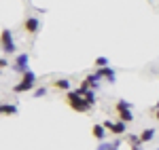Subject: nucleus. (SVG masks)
<instances>
[{
  "instance_id": "obj_20",
  "label": "nucleus",
  "mask_w": 159,
  "mask_h": 150,
  "mask_svg": "<svg viewBox=\"0 0 159 150\" xmlns=\"http://www.w3.org/2000/svg\"><path fill=\"white\" fill-rule=\"evenodd\" d=\"M157 150H159V148H157Z\"/></svg>"
},
{
  "instance_id": "obj_15",
  "label": "nucleus",
  "mask_w": 159,
  "mask_h": 150,
  "mask_svg": "<svg viewBox=\"0 0 159 150\" xmlns=\"http://www.w3.org/2000/svg\"><path fill=\"white\" fill-rule=\"evenodd\" d=\"M117 110H119V112H121V110H129V104H127L125 100H119V104H117Z\"/></svg>"
},
{
  "instance_id": "obj_4",
  "label": "nucleus",
  "mask_w": 159,
  "mask_h": 150,
  "mask_svg": "<svg viewBox=\"0 0 159 150\" xmlns=\"http://www.w3.org/2000/svg\"><path fill=\"white\" fill-rule=\"evenodd\" d=\"M24 28H25V32H28V34H32V36H34V34L38 32V28H40L38 17H28V19L24 21Z\"/></svg>"
},
{
  "instance_id": "obj_11",
  "label": "nucleus",
  "mask_w": 159,
  "mask_h": 150,
  "mask_svg": "<svg viewBox=\"0 0 159 150\" xmlns=\"http://www.w3.org/2000/svg\"><path fill=\"white\" fill-rule=\"evenodd\" d=\"M119 118H121V123H129V121H134V116H132L129 110H121V112H119Z\"/></svg>"
},
{
  "instance_id": "obj_16",
  "label": "nucleus",
  "mask_w": 159,
  "mask_h": 150,
  "mask_svg": "<svg viewBox=\"0 0 159 150\" xmlns=\"http://www.w3.org/2000/svg\"><path fill=\"white\" fill-rule=\"evenodd\" d=\"M96 66H100V68H108V59H106V57H98V59H96Z\"/></svg>"
},
{
  "instance_id": "obj_5",
  "label": "nucleus",
  "mask_w": 159,
  "mask_h": 150,
  "mask_svg": "<svg viewBox=\"0 0 159 150\" xmlns=\"http://www.w3.org/2000/svg\"><path fill=\"white\" fill-rule=\"evenodd\" d=\"M106 131H108V129L104 125H93V138H98L100 142H104V139H106Z\"/></svg>"
},
{
  "instance_id": "obj_7",
  "label": "nucleus",
  "mask_w": 159,
  "mask_h": 150,
  "mask_svg": "<svg viewBox=\"0 0 159 150\" xmlns=\"http://www.w3.org/2000/svg\"><path fill=\"white\" fill-rule=\"evenodd\" d=\"M32 87H34V83H25V80H21L19 85L13 87V91H15V93H24V91H30Z\"/></svg>"
},
{
  "instance_id": "obj_1",
  "label": "nucleus",
  "mask_w": 159,
  "mask_h": 150,
  "mask_svg": "<svg viewBox=\"0 0 159 150\" xmlns=\"http://www.w3.org/2000/svg\"><path fill=\"white\" fill-rule=\"evenodd\" d=\"M66 100H68V106H70L72 110H76V112H87V110L91 108V106L87 104V100H85V97L76 93V89L68 91V97H66Z\"/></svg>"
},
{
  "instance_id": "obj_2",
  "label": "nucleus",
  "mask_w": 159,
  "mask_h": 150,
  "mask_svg": "<svg viewBox=\"0 0 159 150\" xmlns=\"http://www.w3.org/2000/svg\"><path fill=\"white\" fill-rule=\"evenodd\" d=\"M2 51L13 55L15 53V42H13V34L11 30H2Z\"/></svg>"
},
{
  "instance_id": "obj_3",
  "label": "nucleus",
  "mask_w": 159,
  "mask_h": 150,
  "mask_svg": "<svg viewBox=\"0 0 159 150\" xmlns=\"http://www.w3.org/2000/svg\"><path fill=\"white\" fill-rule=\"evenodd\" d=\"M28 62H30L28 53H19V55H17V59H15L13 70H15V72H19V74H25V72H28Z\"/></svg>"
},
{
  "instance_id": "obj_13",
  "label": "nucleus",
  "mask_w": 159,
  "mask_h": 150,
  "mask_svg": "<svg viewBox=\"0 0 159 150\" xmlns=\"http://www.w3.org/2000/svg\"><path fill=\"white\" fill-rule=\"evenodd\" d=\"M85 100H87L89 106H93V104H96V93H93L91 89H87V91H85Z\"/></svg>"
},
{
  "instance_id": "obj_9",
  "label": "nucleus",
  "mask_w": 159,
  "mask_h": 150,
  "mask_svg": "<svg viewBox=\"0 0 159 150\" xmlns=\"http://www.w3.org/2000/svg\"><path fill=\"white\" fill-rule=\"evenodd\" d=\"M119 144H121L119 139H115L112 144H108V142H102V144L98 146V150H117V148H119Z\"/></svg>"
},
{
  "instance_id": "obj_8",
  "label": "nucleus",
  "mask_w": 159,
  "mask_h": 150,
  "mask_svg": "<svg viewBox=\"0 0 159 150\" xmlns=\"http://www.w3.org/2000/svg\"><path fill=\"white\" fill-rule=\"evenodd\" d=\"M155 133H157L155 129H144V131L140 133V139H142V144H144V142H151V139L155 138Z\"/></svg>"
},
{
  "instance_id": "obj_10",
  "label": "nucleus",
  "mask_w": 159,
  "mask_h": 150,
  "mask_svg": "<svg viewBox=\"0 0 159 150\" xmlns=\"http://www.w3.org/2000/svg\"><path fill=\"white\" fill-rule=\"evenodd\" d=\"M53 85L57 89H64V91H72V89H70V80H66V78H57Z\"/></svg>"
},
{
  "instance_id": "obj_12",
  "label": "nucleus",
  "mask_w": 159,
  "mask_h": 150,
  "mask_svg": "<svg viewBox=\"0 0 159 150\" xmlns=\"http://www.w3.org/2000/svg\"><path fill=\"white\" fill-rule=\"evenodd\" d=\"M0 110H2V114H15V112H17V108H15L13 104H2Z\"/></svg>"
},
{
  "instance_id": "obj_18",
  "label": "nucleus",
  "mask_w": 159,
  "mask_h": 150,
  "mask_svg": "<svg viewBox=\"0 0 159 150\" xmlns=\"http://www.w3.org/2000/svg\"><path fill=\"white\" fill-rule=\"evenodd\" d=\"M155 118L159 121V108H155Z\"/></svg>"
},
{
  "instance_id": "obj_6",
  "label": "nucleus",
  "mask_w": 159,
  "mask_h": 150,
  "mask_svg": "<svg viewBox=\"0 0 159 150\" xmlns=\"http://www.w3.org/2000/svg\"><path fill=\"white\" fill-rule=\"evenodd\" d=\"M96 74H98L100 78H102V76H106V78H108L110 83H115V72H112V68H100V70L96 72Z\"/></svg>"
},
{
  "instance_id": "obj_14",
  "label": "nucleus",
  "mask_w": 159,
  "mask_h": 150,
  "mask_svg": "<svg viewBox=\"0 0 159 150\" xmlns=\"http://www.w3.org/2000/svg\"><path fill=\"white\" fill-rule=\"evenodd\" d=\"M21 80H25V83H34V80H36V76H34V72H32V70H28Z\"/></svg>"
},
{
  "instance_id": "obj_19",
  "label": "nucleus",
  "mask_w": 159,
  "mask_h": 150,
  "mask_svg": "<svg viewBox=\"0 0 159 150\" xmlns=\"http://www.w3.org/2000/svg\"><path fill=\"white\" fill-rule=\"evenodd\" d=\"M157 108H159V101H157Z\"/></svg>"
},
{
  "instance_id": "obj_17",
  "label": "nucleus",
  "mask_w": 159,
  "mask_h": 150,
  "mask_svg": "<svg viewBox=\"0 0 159 150\" xmlns=\"http://www.w3.org/2000/svg\"><path fill=\"white\" fill-rule=\"evenodd\" d=\"M45 93H47V89H45V87H38V89H34V97H43Z\"/></svg>"
}]
</instances>
